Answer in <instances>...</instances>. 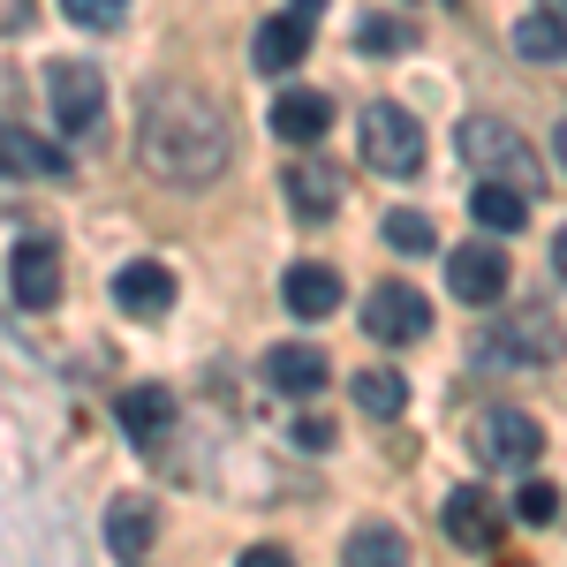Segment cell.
Returning <instances> with one entry per match:
<instances>
[{"label": "cell", "instance_id": "1", "mask_svg": "<svg viewBox=\"0 0 567 567\" xmlns=\"http://www.w3.org/2000/svg\"><path fill=\"white\" fill-rule=\"evenodd\" d=\"M136 152H144V167H152L159 182H175V189H205V182L235 159V130H227V114H219L205 91L167 84V91L144 99Z\"/></svg>", "mask_w": 567, "mask_h": 567}, {"label": "cell", "instance_id": "2", "mask_svg": "<svg viewBox=\"0 0 567 567\" xmlns=\"http://www.w3.org/2000/svg\"><path fill=\"white\" fill-rule=\"evenodd\" d=\"M454 152H462L484 182H523V189H537V159H529L523 130L499 122V114H470V122L454 130Z\"/></svg>", "mask_w": 567, "mask_h": 567}, {"label": "cell", "instance_id": "3", "mask_svg": "<svg viewBox=\"0 0 567 567\" xmlns=\"http://www.w3.org/2000/svg\"><path fill=\"white\" fill-rule=\"evenodd\" d=\"M363 159L393 182L424 175V122L409 106H393V99H371L363 106Z\"/></svg>", "mask_w": 567, "mask_h": 567}, {"label": "cell", "instance_id": "4", "mask_svg": "<svg viewBox=\"0 0 567 567\" xmlns=\"http://www.w3.org/2000/svg\"><path fill=\"white\" fill-rule=\"evenodd\" d=\"M470 446H477L484 470H529V462L545 454V432H537V416H529V409L492 401V409L477 416V432H470Z\"/></svg>", "mask_w": 567, "mask_h": 567}, {"label": "cell", "instance_id": "5", "mask_svg": "<svg viewBox=\"0 0 567 567\" xmlns=\"http://www.w3.org/2000/svg\"><path fill=\"white\" fill-rule=\"evenodd\" d=\"M363 333L371 341H424L432 333V303L409 288V280H379L363 296Z\"/></svg>", "mask_w": 567, "mask_h": 567}, {"label": "cell", "instance_id": "6", "mask_svg": "<svg viewBox=\"0 0 567 567\" xmlns=\"http://www.w3.org/2000/svg\"><path fill=\"white\" fill-rule=\"evenodd\" d=\"M45 91H53V122H61L69 136L99 130V114H106V84H99V69H84V61H53V69H45Z\"/></svg>", "mask_w": 567, "mask_h": 567}, {"label": "cell", "instance_id": "7", "mask_svg": "<svg viewBox=\"0 0 567 567\" xmlns=\"http://www.w3.org/2000/svg\"><path fill=\"white\" fill-rule=\"evenodd\" d=\"M280 189H288V213L303 219V227H326V219L341 213V167L333 159H288V175H280Z\"/></svg>", "mask_w": 567, "mask_h": 567}, {"label": "cell", "instance_id": "8", "mask_svg": "<svg viewBox=\"0 0 567 567\" xmlns=\"http://www.w3.org/2000/svg\"><path fill=\"white\" fill-rule=\"evenodd\" d=\"M439 529H446V545H462V553H484V545L499 537V515H492L484 484H454V492H446V507H439Z\"/></svg>", "mask_w": 567, "mask_h": 567}, {"label": "cell", "instance_id": "9", "mask_svg": "<svg viewBox=\"0 0 567 567\" xmlns=\"http://www.w3.org/2000/svg\"><path fill=\"white\" fill-rule=\"evenodd\" d=\"M114 303L130 310V318H167V310H175V272L159 258L122 265V272H114Z\"/></svg>", "mask_w": 567, "mask_h": 567}, {"label": "cell", "instance_id": "10", "mask_svg": "<svg viewBox=\"0 0 567 567\" xmlns=\"http://www.w3.org/2000/svg\"><path fill=\"white\" fill-rule=\"evenodd\" d=\"M265 379L280 393H296V401H310V393L333 379V363H326V349H310V341H272L265 349Z\"/></svg>", "mask_w": 567, "mask_h": 567}, {"label": "cell", "instance_id": "11", "mask_svg": "<svg viewBox=\"0 0 567 567\" xmlns=\"http://www.w3.org/2000/svg\"><path fill=\"white\" fill-rule=\"evenodd\" d=\"M8 280H16V303H23V310H53V303H61V258H53L45 243H16Z\"/></svg>", "mask_w": 567, "mask_h": 567}, {"label": "cell", "instance_id": "12", "mask_svg": "<svg viewBox=\"0 0 567 567\" xmlns=\"http://www.w3.org/2000/svg\"><path fill=\"white\" fill-rule=\"evenodd\" d=\"M446 280H454L462 303H499V288H507V258H499L492 243H462L454 265H446Z\"/></svg>", "mask_w": 567, "mask_h": 567}, {"label": "cell", "instance_id": "13", "mask_svg": "<svg viewBox=\"0 0 567 567\" xmlns=\"http://www.w3.org/2000/svg\"><path fill=\"white\" fill-rule=\"evenodd\" d=\"M326 130H333V99H326V91H288V99H272V136H280V144H318Z\"/></svg>", "mask_w": 567, "mask_h": 567}, {"label": "cell", "instance_id": "14", "mask_svg": "<svg viewBox=\"0 0 567 567\" xmlns=\"http://www.w3.org/2000/svg\"><path fill=\"white\" fill-rule=\"evenodd\" d=\"M280 296H288L296 318H333V310H341V272L303 258V265H288V288H280Z\"/></svg>", "mask_w": 567, "mask_h": 567}, {"label": "cell", "instance_id": "15", "mask_svg": "<svg viewBox=\"0 0 567 567\" xmlns=\"http://www.w3.org/2000/svg\"><path fill=\"white\" fill-rule=\"evenodd\" d=\"M303 53H310V23L303 16H272V23H258V45H250L258 76H288Z\"/></svg>", "mask_w": 567, "mask_h": 567}, {"label": "cell", "instance_id": "16", "mask_svg": "<svg viewBox=\"0 0 567 567\" xmlns=\"http://www.w3.org/2000/svg\"><path fill=\"white\" fill-rule=\"evenodd\" d=\"M470 219H477L484 235H523V227H529V189H523V182H477Z\"/></svg>", "mask_w": 567, "mask_h": 567}, {"label": "cell", "instance_id": "17", "mask_svg": "<svg viewBox=\"0 0 567 567\" xmlns=\"http://www.w3.org/2000/svg\"><path fill=\"white\" fill-rule=\"evenodd\" d=\"M341 567H409V537L393 523H355L341 545Z\"/></svg>", "mask_w": 567, "mask_h": 567}, {"label": "cell", "instance_id": "18", "mask_svg": "<svg viewBox=\"0 0 567 567\" xmlns=\"http://www.w3.org/2000/svg\"><path fill=\"white\" fill-rule=\"evenodd\" d=\"M167 424H175V393L167 386H130L122 393V432H130L136 446H152Z\"/></svg>", "mask_w": 567, "mask_h": 567}, {"label": "cell", "instance_id": "19", "mask_svg": "<svg viewBox=\"0 0 567 567\" xmlns=\"http://www.w3.org/2000/svg\"><path fill=\"white\" fill-rule=\"evenodd\" d=\"M152 529H159V515H152V499H136V492H122V499L106 507V545H114L122 560H136V553L152 545Z\"/></svg>", "mask_w": 567, "mask_h": 567}, {"label": "cell", "instance_id": "20", "mask_svg": "<svg viewBox=\"0 0 567 567\" xmlns=\"http://www.w3.org/2000/svg\"><path fill=\"white\" fill-rule=\"evenodd\" d=\"M515 53L523 61H567V16L560 8H537V16H515Z\"/></svg>", "mask_w": 567, "mask_h": 567}, {"label": "cell", "instance_id": "21", "mask_svg": "<svg viewBox=\"0 0 567 567\" xmlns=\"http://www.w3.org/2000/svg\"><path fill=\"white\" fill-rule=\"evenodd\" d=\"M349 393H355V409H363V416H379V424L409 409V379H401V371H355Z\"/></svg>", "mask_w": 567, "mask_h": 567}, {"label": "cell", "instance_id": "22", "mask_svg": "<svg viewBox=\"0 0 567 567\" xmlns=\"http://www.w3.org/2000/svg\"><path fill=\"white\" fill-rule=\"evenodd\" d=\"M553 326H545V310H523L515 326H499L492 341H499V355H523V363H537V355H553V341H545Z\"/></svg>", "mask_w": 567, "mask_h": 567}, {"label": "cell", "instance_id": "23", "mask_svg": "<svg viewBox=\"0 0 567 567\" xmlns=\"http://www.w3.org/2000/svg\"><path fill=\"white\" fill-rule=\"evenodd\" d=\"M8 167H16V175H69V159H61L53 144H39L31 130H8Z\"/></svg>", "mask_w": 567, "mask_h": 567}, {"label": "cell", "instance_id": "24", "mask_svg": "<svg viewBox=\"0 0 567 567\" xmlns=\"http://www.w3.org/2000/svg\"><path fill=\"white\" fill-rule=\"evenodd\" d=\"M355 45H363V53H409V45H416V23H401V16H363V23H355Z\"/></svg>", "mask_w": 567, "mask_h": 567}, {"label": "cell", "instance_id": "25", "mask_svg": "<svg viewBox=\"0 0 567 567\" xmlns=\"http://www.w3.org/2000/svg\"><path fill=\"white\" fill-rule=\"evenodd\" d=\"M386 243L401 250V258H424L439 235H432V219H424V213H386Z\"/></svg>", "mask_w": 567, "mask_h": 567}, {"label": "cell", "instance_id": "26", "mask_svg": "<svg viewBox=\"0 0 567 567\" xmlns=\"http://www.w3.org/2000/svg\"><path fill=\"white\" fill-rule=\"evenodd\" d=\"M69 8V23H84V31H122L130 23V0H61Z\"/></svg>", "mask_w": 567, "mask_h": 567}, {"label": "cell", "instance_id": "27", "mask_svg": "<svg viewBox=\"0 0 567 567\" xmlns=\"http://www.w3.org/2000/svg\"><path fill=\"white\" fill-rule=\"evenodd\" d=\"M560 515V492L553 484H523V523H553Z\"/></svg>", "mask_w": 567, "mask_h": 567}, {"label": "cell", "instance_id": "28", "mask_svg": "<svg viewBox=\"0 0 567 567\" xmlns=\"http://www.w3.org/2000/svg\"><path fill=\"white\" fill-rule=\"evenodd\" d=\"M0 31L23 39V31H31V0H0Z\"/></svg>", "mask_w": 567, "mask_h": 567}, {"label": "cell", "instance_id": "29", "mask_svg": "<svg viewBox=\"0 0 567 567\" xmlns=\"http://www.w3.org/2000/svg\"><path fill=\"white\" fill-rule=\"evenodd\" d=\"M235 567H296V553H280V545H250Z\"/></svg>", "mask_w": 567, "mask_h": 567}, {"label": "cell", "instance_id": "30", "mask_svg": "<svg viewBox=\"0 0 567 567\" xmlns=\"http://www.w3.org/2000/svg\"><path fill=\"white\" fill-rule=\"evenodd\" d=\"M296 439H303V446H333V424H318V416H310V424H296Z\"/></svg>", "mask_w": 567, "mask_h": 567}, {"label": "cell", "instance_id": "31", "mask_svg": "<svg viewBox=\"0 0 567 567\" xmlns=\"http://www.w3.org/2000/svg\"><path fill=\"white\" fill-rule=\"evenodd\" d=\"M553 265H560V280H567V227L553 235Z\"/></svg>", "mask_w": 567, "mask_h": 567}, {"label": "cell", "instance_id": "32", "mask_svg": "<svg viewBox=\"0 0 567 567\" xmlns=\"http://www.w3.org/2000/svg\"><path fill=\"white\" fill-rule=\"evenodd\" d=\"M553 159H560V175H567V122L553 130Z\"/></svg>", "mask_w": 567, "mask_h": 567}, {"label": "cell", "instance_id": "33", "mask_svg": "<svg viewBox=\"0 0 567 567\" xmlns=\"http://www.w3.org/2000/svg\"><path fill=\"white\" fill-rule=\"evenodd\" d=\"M296 16H303V23H318V16H326V0H296Z\"/></svg>", "mask_w": 567, "mask_h": 567}, {"label": "cell", "instance_id": "34", "mask_svg": "<svg viewBox=\"0 0 567 567\" xmlns=\"http://www.w3.org/2000/svg\"><path fill=\"white\" fill-rule=\"evenodd\" d=\"M553 8H560V16H567V0H553Z\"/></svg>", "mask_w": 567, "mask_h": 567}]
</instances>
